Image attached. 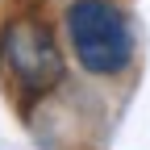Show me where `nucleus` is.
Returning <instances> with one entry per match:
<instances>
[{
	"instance_id": "1",
	"label": "nucleus",
	"mask_w": 150,
	"mask_h": 150,
	"mask_svg": "<svg viewBox=\"0 0 150 150\" xmlns=\"http://www.w3.org/2000/svg\"><path fill=\"white\" fill-rule=\"evenodd\" d=\"M0 71L13 79L21 96H46L50 88L63 83L67 59L59 50L54 29L42 17L21 13L0 25Z\"/></svg>"
},
{
	"instance_id": "2",
	"label": "nucleus",
	"mask_w": 150,
	"mask_h": 150,
	"mask_svg": "<svg viewBox=\"0 0 150 150\" xmlns=\"http://www.w3.org/2000/svg\"><path fill=\"white\" fill-rule=\"evenodd\" d=\"M67 33L79 67L92 75H117L134 59V29L108 0H75L67 8Z\"/></svg>"
}]
</instances>
